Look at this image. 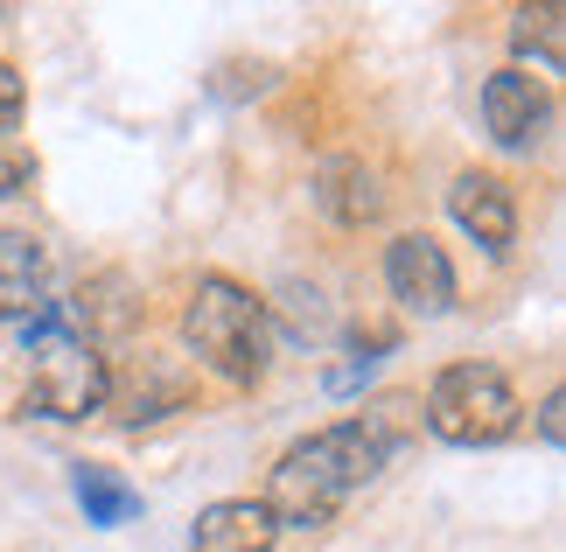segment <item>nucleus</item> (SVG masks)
Returning <instances> with one entry per match:
<instances>
[{"label": "nucleus", "mask_w": 566, "mask_h": 552, "mask_svg": "<svg viewBox=\"0 0 566 552\" xmlns=\"http://www.w3.org/2000/svg\"><path fill=\"white\" fill-rule=\"evenodd\" d=\"M517 392L496 364H448L427 392V434L448 448H496L504 434H517Z\"/></svg>", "instance_id": "20e7f679"}, {"label": "nucleus", "mask_w": 566, "mask_h": 552, "mask_svg": "<svg viewBox=\"0 0 566 552\" xmlns=\"http://www.w3.org/2000/svg\"><path fill=\"white\" fill-rule=\"evenodd\" d=\"M273 539H280V524L266 518V503L224 497V503H210V511L196 518L189 552H273Z\"/></svg>", "instance_id": "6e6552de"}, {"label": "nucleus", "mask_w": 566, "mask_h": 552, "mask_svg": "<svg viewBox=\"0 0 566 552\" xmlns=\"http://www.w3.org/2000/svg\"><path fill=\"white\" fill-rule=\"evenodd\" d=\"M71 490H77V503H84V518L92 524H126V518H140V490L134 482H119L113 469H98V461H77V476H71Z\"/></svg>", "instance_id": "f8f14e48"}, {"label": "nucleus", "mask_w": 566, "mask_h": 552, "mask_svg": "<svg viewBox=\"0 0 566 552\" xmlns=\"http://www.w3.org/2000/svg\"><path fill=\"white\" fill-rule=\"evenodd\" d=\"M29 175H35V154L21 147V140H8V134H0V196H14L21 183H29Z\"/></svg>", "instance_id": "4468645a"}, {"label": "nucleus", "mask_w": 566, "mask_h": 552, "mask_svg": "<svg viewBox=\"0 0 566 552\" xmlns=\"http://www.w3.org/2000/svg\"><path fill=\"white\" fill-rule=\"evenodd\" d=\"M182 343L196 364H210L224 385H259L266 378V308H259L238 280L210 273L189 287V308H182Z\"/></svg>", "instance_id": "f03ea898"}, {"label": "nucleus", "mask_w": 566, "mask_h": 552, "mask_svg": "<svg viewBox=\"0 0 566 552\" xmlns=\"http://www.w3.org/2000/svg\"><path fill=\"white\" fill-rule=\"evenodd\" d=\"M546 119H553V98L525 63H504V71L483 84V126H490L496 147H532L546 134Z\"/></svg>", "instance_id": "423d86ee"}, {"label": "nucleus", "mask_w": 566, "mask_h": 552, "mask_svg": "<svg viewBox=\"0 0 566 552\" xmlns=\"http://www.w3.org/2000/svg\"><path fill=\"white\" fill-rule=\"evenodd\" d=\"M448 210H454V225H462L483 252H511V238H517V196L496 183V175H483V168L454 175Z\"/></svg>", "instance_id": "0eeeda50"}, {"label": "nucleus", "mask_w": 566, "mask_h": 552, "mask_svg": "<svg viewBox=\"0 0 566 552\" xmlns=\"http://www.w3.org/2000/svg\"><path fill=\"white\" fill-rule=\"evenodd\" d=\"M42 280H50V259L29 231H0V322H21L42 308Z\"/></svg>", "instance_id": "9d476101"}, {"label": "nucleus", "mask_w": 566, "mask_h": 552, "mask_svg": "<svg viewBox=\"0 0 566 552\" xmlns=\"http://www.w3.org/2000/svg\"><path fill=\"white\" fill-rule=\"evenodd\" d=\"M378 469H385L378 434L364 427V419H336V427L294 440V448L273 461V482H266L259 503H266V518L280 532H315V524H329Z\"/></svg>", "instance_id": "f257e3e1"}, {"label": "nucleus", "mask_w": 566, "mask_h": 552, "mask_svg": "<svg viewBox=\"0 0 566 552\" xmlns=\"http://www.w3.org/2000/svg\"><path fill=\"white\" fill-rule=\"evenodd\" d=\"M385 287H391V301H399L406 315H448V308H454V267H448V252L433 246L427 231L391 238Z\"/></svg>", "instance_id": "39448f33"}, {"label": "nucleus", "mask_w": 566, "mask_h": 552, "mask_svg": "<svg viewBox=\"0 0 566 552\" xmlns=\"http://www.w3.org/2000/svg\"><path fill=\"white\" fill-rule=\"evenodd\" d=\"M105 406L119 413V427H147V419H161V413L182 406V378L161 357H140L134 385H105Z\"/></svg>", "instance_id": "9b49d317"}, {"label": "nucleus", "mask_w": 566, "mask_h": 552, "mask_svg": "<svg viewBox=\"0 0 566 552\" xmlns=\"http://www.w3.org/2000/svg\"><path fill=\"white\" fill-rule=\"evenodd\" d=\"M559 413H566V399L546 392V406H538V434H546V448H559Z\"/></svg>", "instance_id": "dca6fc26"}, {"label": "nucleus", "mask_w": 566, "mask_h": 552, "mask_svg": "<svg viewBox=\"0 0 566 552\" xmlns=\"http://www.w3.org/2000/svg\"><path fill=\"white\" fill-rule=\"evenodd\" d=\"M105 385H113V371H105L98 343L84 336L77 322L42 315L29 329V399H35V413H50V419H92L105 406Z\"/></svg>", "instance_id": "7ed1b4c3"}, {"label": "nucleus", "mask_w": 566, "mask_h": 552, "mask_svg": "<svg viewBox=\"0 0 566 552\" xmlns=\"http://www.w3.org/2000/svg\"><path fill=\"white\" fill-rule=\"evenodd\" d=\"M511 42H517V56H538V71H559V42H566V14L553 8H517V21H511Z\"/></svg>", "instance_id": "ddd939ff"}, {"label": "nucleus", "mask_w": 566, "mask_h": 552, "mask_svg": "<svg viewBox=\"0 0 566 552\" xmlns=\"http://www.w3.org/2000/svg\"><path fill=\"white\" fill-rule=\"evenodd\" d=\"M14 113H21V77L0 63V126H14Z\"/></svg>", "instance_id": "2eb2a0df"}, {"label": "nucleus", "mask_w": 566, "mask_h": 552, "mask_svg": "<svg viewBox=\"0 0 566 552\" xmlns=\"http://www.w3.org/2000/svg\"><path fill=\"white\" fill-rule=\"evenodd\" d=\"M315 196H322V210L336 217V225H371V217L385 210V189H378V168L371 162H357V154H343V162H329L315 175Z\"/></svg>", "instance_id": "1a4fd4ad"}]
</instances>
